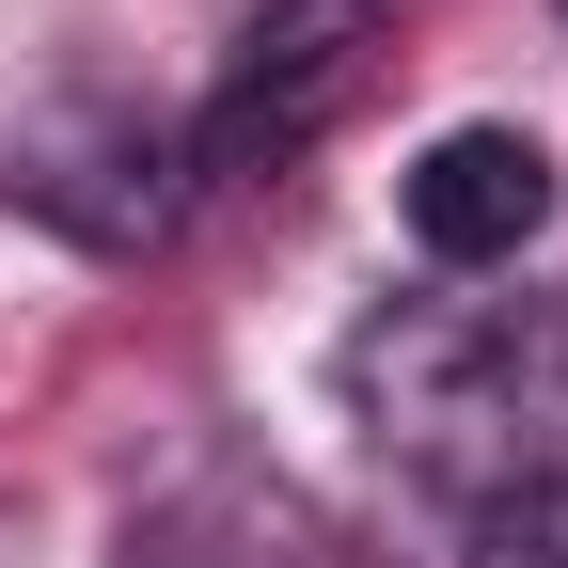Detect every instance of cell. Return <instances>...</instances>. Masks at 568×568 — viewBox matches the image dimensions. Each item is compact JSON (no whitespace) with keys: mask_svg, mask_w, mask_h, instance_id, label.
Here are the masks:
<instances>
[{"mask_svg":"<svg viewBox=\"0 0 568 568\" xmlns=\"http://www.w3.org/2000/svg\"><path fill=\"white\" fill-rule=\"evenodd\" d=\"M347 410L443 506L568 474V332L537 301H395L347 332Z\"/></svg>","mask_w":568,"mask_h":568,"instance_id":"obj_1","label":"cell"},{"mask_svg":"<svg viewBox=\"0 0 568 568\" xmlns=\"http://www.w3.org/2000/svg\"><path fill=\"white\" fill-rule=\"evenodd\" d=\"M364 17H379V0H284V17H253L237 32V80L205 95V126H190V159L205 174H284L332 126V95L364 80Z\"/></svg>","mask_w":568,"mask_h":568,"instance_id":"obj_2","label":"cell"},{"mask_svg":"<svg viewBox=\"0 0 568 568\" xmlns=\"http://www.w3.org/2000/svg\"><path fill=\"white\" fill-rule=\"evenodd\" d=\"M552 222V159H537V126H443L410 159V237L426 268H521Z\"/></svg>","mask_w":568,"mask_h":568,"instance_id":"obj_3","label":"cell"},{"mask_svg":"<svg viewBox=\"0 0 568 568\" xmlns=\"http://www.w3.org/2000/svg\"><path fill=\"white\" fill-rule=\"evenodd\" d=\"M458 568H568V474H537V489H489V506H458Z\"/></svg>","mask_w":568,"mask_h":568,"instance_id":"obj_4","label":"cell"}]
</instances>
